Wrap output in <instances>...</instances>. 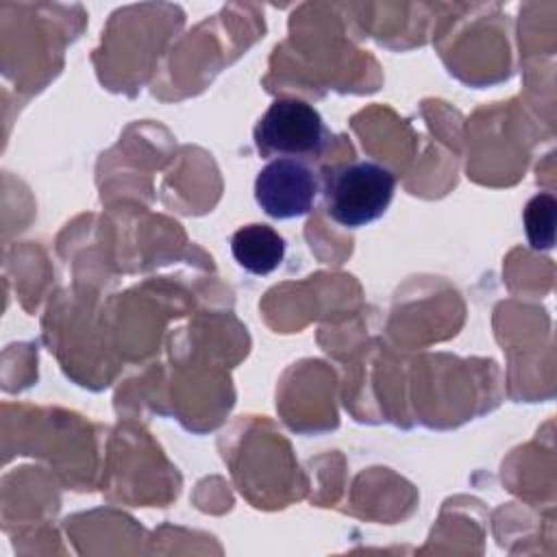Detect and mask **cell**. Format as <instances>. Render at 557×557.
I'll return each mask as SVG.
<instances>
[{
    "label": "cell",
    "mask_w": 557,
    "mask_h": 557,
    "mask_svg": "<svg viewBox=\"0 0 557 557\" xmlns=\"http://www.w3.org/2000/svg\"><path fill=\"white\" fill-rule=\"evenodd\" d=\"M396 189L394 174L376 161H350L324 172L326 215L339 226L359 228L379 220Z\"/></svg>",
    "instance_id": "1"
},
{
    "label": "cell",
    "mask_w": 557,
    "mask_h": 557,
    "mask_svg": "<svg viewBox=\"0 0 557 557\" xmlns=\"http://www.w3.org/2000/svg\"><path fill=\"white\" fill-rule=\"evenodd\" d=\"M331 133L320 113L305 100H274L255 126V146L261 157L309 159L324 152Z\"/></svg>",
    "instance_id": "2"
},
{
    "label": "cell",
    "mask_w": 557,
    "mask_h": 557,
    "mask_svg": "<svg viewBox=\"0 0 557 557\" xmlns=\"http://www.w3.org/2000/svg\"><path fill=\"white\" fill-rule=\"evenodd\" d=\"M320 191L318 174L300 159H272L255 178V200L265 215L289 220L307 215Z\"/></svg>",
    "instance_id": "3"
},
{
    "label": "cell",
    "mask_w": 557,
    "mask_h": 557,
    "mask_svg": "<svg viewBox=\"0 0 557 557\" xmlns=\"http://www.w3.org/2000/svg\"><path fill=\"white\" fill-rule=\"evenodd\" d=\"M231 252L246 272L263 276L283 263L285 239L268 224H248L233 233Z\"/></svg>",
    "instance_id": "4"
},
{
    "label": "cell",
    "mask_w": 557,
    "mask_h": 557,
    "mask_svg": "<svg viewBox=\"0 0 557 557\" xmlns=\"http://www.w3.org/2000/svg\"><path fill=\"white\" fill-rule=\"evenodd\" d=\"M555 196L537 194L533 196L522 213L527 239L533 250H548L555 242Z\"/></svg>",
    "instance_id": "5"
}]
</instances>
